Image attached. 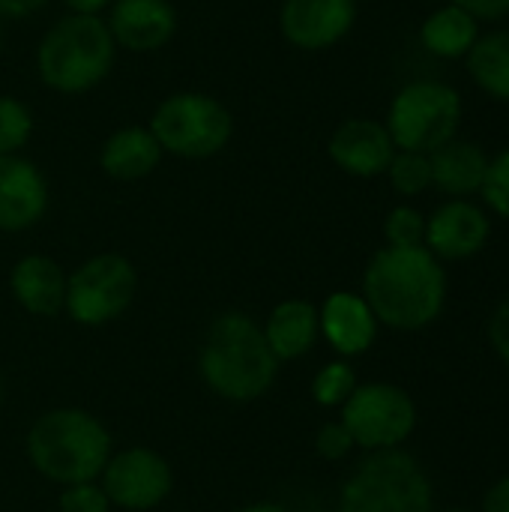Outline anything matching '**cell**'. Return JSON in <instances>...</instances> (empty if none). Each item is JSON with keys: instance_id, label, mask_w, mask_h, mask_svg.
I'll use <instances>...</instances> for the list:
<instances>
[{"instance_id": "e575fe53", "label": "cell", "mask_w": 509, "mask_h": 512, "mask_svg": "<svg viewBox=\"0 0 509 512\" xmlns=\"http://www.w3.org/2000/svg\"><path fill=\"white\" fill-rule=\"evenodd\" d=\"M237 512H291L288 507H282V504H270V501H261V504H249V507H243V510Z\"/></svg>"}, {"instance_id": "7c38bea8", "label": "cell", "mask_w": 509, "mask_h": 512, "mask_svg": "<svg viewBox=\"0 0 509 512\" xmlns=\"http://www.w3.org/2000/svg\"><path fill=\"white\" fill-rule=\"evenodd\" d=\"M492 222L483 207L471 204L468 198H453L441 204L426 219V249L438 261H465L483 252L489 243Z\"/></svg>"}, {"instance_id": "44dd1931", "label": "cell", "mask_w": 509, "mask_h": 512, "mask_svg": "<svg viewBox=\"0 0 509 512\" xmlns=\"http://www.w3.org/2000/svg\"><path fill=\"white\" fill-rule=\"evenodd\" d=\"M480 39V21L456 6V3H447L441 9H435L423 27H420V42L429 54L441 57V60H459V57H468V51L474 48V42Z\"/></svg>"}, {"instance_id": "f1b7e54d", "label": "cell", "mask_w": 509, "mask_h": 512, "mask_svg": "<svg viewBox=\"0 0 509 512\" xmlns=\"http://www.w3.org/2000/svg\"><path fill=\"white\" fill-rule=\"evenodd\" d=\"M315 450L321 459L327 462H342L351 450H354V438L351 432L342 426V420H333V423H324L315 435Z\"/></svg>"}, {"instance_id": "74e56055", "label": "cell", "mask_w": 509, "mask_h": 512, "mask_svg": "<svg viewBox=\"0 0 509 512\" xmlns=\"http://www.w3.org/2000/svg\"><path fill=\"white\" fill-rule=\"evenodd\" d=\"M441 512H468V510H441Z\"/></svg>"}, {"instance_id": "d590c367", "label": "cell", "mask_w": 509, "mask_h": 512, "mask_svg": "<svg viewBox=\"0 0 509 512\" xmlns=\"http://www.w3.org/2000/svg\"><path fill=\"white\" fill-rule=\"evenodd\" d=\"M0 51H3V24H0Z\"/></svg>"}, {"instance_id": "6da1fadb", "label": "cell", "mask_w": 509, "mask_h": 512, "mask_svg": "<svg viewBox=\"0 0 509 512\" xmlns=\"http://www.w3.org/2000/svg\"><path fill=\"white\" fill-rule=\"evenodd\" d=\"M363 300L390 330H426L447 303L444 264L426 246H384L363 273Z\"/></svg>"}, {"instance_id": "4316f807", "label": "cell", "mask_w": 509, "mask_h": 512, "mask_svg": "<svg viewBox=\"0 0 509 512\" xmlns=\"http://www.w3.org/2000/svg\"><path fill=\"white\" fill-rule=\"evenodd\" d=\"M480 195L501 219L509 222V147L501 150L495 159H489V171H486Z\"/></svg>"}, {"instance_id": "9a60e30c", "label": "cell", "mask_w": 509, "mask_h": 512, "mask_svg": "<svg viewBox=\"0 0 509 512\" xmlns=\"http://www.w3.org/2000/svg\"><path fill=\"white\" fill-rule=\"evenodd\" d=\"M48 210V180L36 162L0 156V231L18 234L33 228Z\"/></svg>"}, {"instance_id": "603a6c76", "label": "cell", "mask_w": 509, "mask_h": 512, "mask_svg": "<svg viewBox=\"0 0 509 512\" xmlns=\"http://www.w3.org/2000/svg\"><path fill=\"white\" fill-rule=\"evenodd\" d=\"M390 186L402 198H417L426 189H432V165L426 153H411V150H396L390 168H387Z\"/></svg>"}, {"instance_id": "836d02e7", "label": "cell", "mask_w": 509, "mask_h": 512, "mask_svg": "<svg viewBox=\"0 0 509 512\" xmlns=\"http://www.w3.org/2000/svg\"><path fill=\"white\" fill-rule=\"evenodd\" d=\"M114 0H63V6L72 15H99L102 9H108Z\"/></svg>"}, {"instance_id": "8fae6325", "label": "cell", "mask_w": 509, "mask_h": 512, "mask_svg": "<svg viewBox=\"0 0 509 512\" xmlns=\"http://www.w3.org/2000/svg\"><path fill=\"white\" fill-rule=\"evenodd\" d=\"M357 24V0H282L279 33L297 51H327Z\"/></svg>"}, {"instance_id": "ffe728a7", "label": "cell", "mask_w": 509, "mask_h": 512, "mask_svg": "<svg viewBox=\"0 0 509 512\" xmlns=\"http://www.w3.org/2000/svg\"><path fill=\"white\" fill-rule=\"evenodd\" d=\"M264 336L279 363L300 360L315 348V342L321 336L318 309L309 300H282L279 306H273Z\"/></svg>"}, {"instance_id": "2e32d148", "label": "cell", "mask_w": 509, "mask_h": 512, "mask_svg": "<svg viewBox=\"0 0 509 512\" xmlns=\"http://www.w3.org/2000/svg\"><path fill=\"white\" fill-rule=\"evenodd\" d=\"M321 336L327 345L342 357H360L375 345L378 336V318L363 300V294L354 291H333L324 306L318 309Z\"/></svg>"}, {"instance_id": "83f0119b", "label": "cell", "mask_w": 509, "mask_h": 512, "mask_svg": "<svg viewBox=\"0 0 509 512\" xmlns=\"http://www.w3.org/2000/svg\"><path fill=\"white\" fill-rule=\"evenodd\" d=\"M60 512H111V501L96 483H75L66 486L60 495Z\"/></svg>"}, {"instance_id": "8d00e7d4", "label": "cell", "mask_w": 509, "mask_h": 512, "mask_svg": "<svg viewBox=\"0 0 509 512\" xmlns=\"http://www.w3.org/2000/svg\"><path fill=\"white\" fill-rule=\"evenodd\" d=\"M0 402H3V381H0Z\"/></svg>"}, {"instance_id": "4dcf8cb0", "label": "cell", "mask_w": 509, "mask_h": 512, "mask_svg": "<svg viewBox=\"0 0 509 512\" xmlns=\"http://www.w3.org/2000/svg\"><path fill=\"white\" fill-rule=\"evenodd\" d=\"M462 9H468L477 21H492L509 15V0H450Z\"/></svg>"}, {"instance_id": "ba28073f", "label": "cell", "mask_w": 509, "mask_h": 512, "mask_svg": "<svg viewBox=\"0 0 509 512\" xmlns=\"http://www.w3.org/2000/svg\"><path fill=\"white\" fill-rule=\"evenodd\" d=\"M339 420L351 432L354 447L369 453L399 450L417 429V405L411 393L396 384H357L351 399L342 405Z\"/></svg>"}, {"instance_id": "9c48e42d", "label": "cell", "mask_w": 509, "mask_h": 512, "mask_svg": "<svg viewBox=\"0 0 509 512\" xmlns=\"http://www.w3.org/2000/svg\"><path fill=\"white\" fill-rule=\"evenodd\" d=\"M135 291L138 273L132 261L117 252H102L66 279V312L81 327H102L129 309Z\"/></svg>"}, {"instance_id": "f546056e", "label": "cell", "mask_w": 509, "mask_h": 512, "mask_svg": "<svg viewBox=\"0 0 509 512\" xmlns=\"http://www.w3.org/2000/svg\"><path fill=\"white\" fill-rule=\"evenodd\" d=\"M489 345L509 366V294L495 306L489 318Z\"/></svg>"}, {"instance_id": "7402d4cb", "label": "cell", "mask_w": 509, "mask_h": 512, "mask_svg": "<svg viewBox=\"0 0 509 512\" xmlns=\"http://www.w3.org/2000/svg\"><path fill=\"white\" fill-rule=\"evenodd\" d=\"M465 60H468V72L474 84L486 96L509 102V30H495V33L480 36Z\"/></svg>"}, {"instance_id": "e0dca14e", "label": "cell", "mask_w": 509, "mask_h": 512, "mask_svg": "<svg viewBox=\"0 0 509 512\" xmlns=\"http://www.w3.org/2000/svg\"><path fill=\"white\" fill-rule=\"evenodd\" d=\"M66 273L48 255H24L12 273L9 288L15 303L39 318H54L66 309Z\"/></svg>"}, {"instance_id": "d4e9b609", "label": "cell", "mask_w": 509, "mask_h": 512, "mask_svg": "<svg viewBox=\"0 0 509 512\" xmlns=\"http://www.w3.org/2000/svg\"><path fill=\"white\" fill-rule=\"evenodd\" d=\"M354 390H357V375L345 360L327 363L312 381V399L321 408H342L351 399Z\"/></svg>"}, {"instance_id": "7a4b0ae2", "label": "cell", "mask_w": 509, "mask_h": 512, "mask_svg": "<svg viewBox=\"0 0 509 512\" xmlns=\"http://www.w3.org/2000/svg\"><path fill=\"white\" fill-rule=\"evenodd\" d=\"M198 369L219 399L246 405L273 387L279 360L267 345L264 327L243 312H225L204 333Z\"/></svg>"}, {"instance_id": "3957f363", "label": "cell", "mask_w": 509, "mask_h": 512, "mask_svg": "<svg viewBox=\"0 0 509 512\" xmlns=\"http://www.w3.org/2000/svg\"><path fill=\"white\" fill-rule=\"evenodd\" d=\"M27 459L57 486L96 483L111 459V435L81 408H54L30 426Z\"/></svg>"}, {"instance_id": "ac0fdd59", "label": "cell", "mask_w": 509, "mask_h": 512, "mask_svg": "<svg viewBox=\"0 0 509 512\" xmlns=\"http://www.w3.org/2000/svg\"><path fill=\"white\" fill-rule=\"evenodd\" d=\"M432 165V186L450 198H471L483 189L489 156L474 141H447L438 150L429 153Z\"/></svg>"}, {"instance_id": "30bf717a", "label": "cell", "mask_w": 509, "mask_h": 512, "mask_svg": "<svg viewBox=\"0 0 509 512\" xmlns=\"http://www.w3.org/2000/svg\"><path fill=\"white\" fill-rule=\"evenodd\" d=\"M102 477V492L114 507L129 512H147L159 507L174 486L171 465L147 447H129L108 459Z\"/></svg>"}, {"instance_id": "484cf974", "label": "cell", "mask_w": 509, "mask_h": 512, "mask_svg": "<svg viewBox=\"0 0 509 512\" xmlns=\"http://www.w3.org/2000/svg\"><path fill=\"white\" fill-rule=\"evenodd\" d=\"M384 237H387V246H399V249L423 246L426 243V216L417 207L399 204L390 210V216L384 222Z\"/></svg>"}, {"instance_id": "5b68a950", "label": "cell", "mask_w": 509, "mask_h": 512, "mask_svg": "<svg viewBox=\"0 0 509 512\" xmlns=\"http://www.w3.org/2000/svg\"><path fill=\"white\" fill-rule=\"evenodd\" d=\"M339 512H435V489L414 456L381 450L345 480Z\"/></svg>"}, {"instance_id": "8992f818", "label": "cell", "mask_w": 509, "mask_h": 512, "mask_svg": "<svg viewBox=\"0 0 509 512\" xmlns=\"http://www.w3.org/2000/svg\"><path fill=\"white\" fill-rule=\"evenodd\" d=\"M150 132L162 153L180 159H210L228 147L234 135V117L216 96L180 90L156 105Z\"/></svg>"}, {"instance_id": "1f68e13d", "label": "cell", "mask_w": 509, "mask_h": 512, "mask_svg": "<svg viewBox=\"0 0 509 512\" xmlns=\"http://www.w3.org/2000/svg\"><path fill=\"white\" fill-rule=\"evenodd\" d=\"M48 0H0V21L3 18H27V15H36L39 9H45Z\"/></svg>"}, {"instance_id": "d6a6232c", "label": "cell", "mask_w": 509, "mask_h": 512, "mask_svg": "<svg viewBox=\"0 0 509 512\" xmlns=\"http://www.w3.org/2000/svg\"><path fill=\"white\" fill-rule=\"evenodd\" d=\"M483 512H509V477H501L489 486L483 498Z\"/></svg>"}, {"instance_id": "4fadbf2b", "label": "cell", "mask_w": 509, "mask_h": 512, "mask_svg": "<svg viewBox=\"0 0 509 512\" xmlns=\"http://www.w3.org/2000/svg\"><path fill=\"white\" fill-rule=\"evenodd\" d=\"M327 153L339 171L369 180L387 174L396 156V144L384 123L372 117H351L336 126V132L327 141Z\"/></svg>"}, {"instance_id": "5bb4252c", "label": "cell", "mask_w": 509, "mask_h": 512, "mask_svg": "<svg viewBox=\"0 0 509 512\" xmlns=\"http://www.w3.org/2000/svg\"><path fill=\"white\" fill-rule=\"evenodd\" d=\"M108 9L105 24L123 51L150 54L165 48L177 33V9L171 0H114Z\"/></svg>"}, {"instance_id": "52a82bcc", "label": "cell", "mask_w": 509, "mask_h": 512, "mask_svg": "<svg viewBox=\"0 0 509 512\" xmlns=\"http://www.w3.org/2000/svg\"><path fill=\"white\" fill-rule=\"evenodd\" d=\"M462 123V96L444 81H411L405 84L387 111V132L396 150L432 153L453 141Z\"/></svg>"}, {"instance_id": "d6986e66", "label": "cell", "mask_w": 509, "mask_h": 512, "mask_svg": "<svg viewBox=\"0 0 509 512\" xmlns=\"http://www.w3.org/2000/svg\"><path fill=\"white\" fill-rule=\"evenodd\" d=\"M162 147L153 138L150 126H123L114 129L102 150H99V168L111 177V180H141L147 174L156 171V165L162 162Z\"/></svg>"}, {"instance_id": "277c9868", "label": "cell", "mask_w": 509, "mask_h": 512, "mask_svg": "<svg viewBox=\"0 0 509 512\" xmlns=\"http://www.w3.org/2000/svg\"><path fill=\"white\" fill-rule=\"evenodd\" d=\"M117 45L102 15H63L36 45L39 81L60 96H81L114 69Z\"/></svg>"}, {"instance_id": "cb8c5ba5", "label": "cell", "mask_w": 509, "mask_h": 512, "mask_svg": "<svg viewBox=\"0 0 509 512\" xmlns=\"http://www.w3.org/2000/svg\"><path fill=\"white\" fill-rule=\"evenodd\" d=\"M33 135V111L15 96H0V156H15Z\"/></svg>"}]
</instances>
